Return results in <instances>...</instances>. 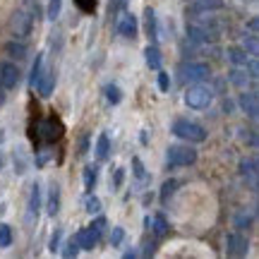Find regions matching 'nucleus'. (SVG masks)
Instances as JSON below:
<instances>
[{
	"mask_svg": "<svg viewBox=\"0 0 259 259\" xmlns=\"http://www.w3.org/2000/svg\"><path fill=\"white\" fill-rule=\"evenodd\" d=\"M170 132H173L176 137L185 139V142H194V144L206 142V130H204L199 122H192V120H176L173 127H170Z\"/></svg>",
	"mask_w": 259,
	"mask_h": 259,
	"instance_id": "f257e3e1",
	"label": "nucleus"
},
{
	"mask_svg": "<svg viewBox=\"0 0 259 259\" xmlns=\"http://www.w3.org/2000/svg\"><path fill=\"white\" fill-rule=\"evenodd\" d=\"M213 101V92L209 87H202V84L197 82L192 84L190 89L185 92V103L194 111H202V108H209Z\"/></svg>",
	"mask_w": 259,
	"mask_h": 259,
	"instance_id": "f03ea898",
	"label": "nucleus"
},
{
	"mask_svg": "<svg viewBox=\"0 0 259 259\" xmlns=\"http://www.w3.org/2000/svg\"><path fill=\"white\" fill-rule=\"evenodd\" d=\"M166 161L170 168H178V166H192L194 161H197V151L192 147H168L166 151Z\"/></svg>",
	"mask_w": 259,
	"mask_h": 259,
	"instance_id": "7ed1b4c3",
	"label": "nucleus"
},
{
	"mask_svg": "<svg viewBox=\"0 0 259 259\" xmlns=\"http://www.w3.org/2000/svg\"><path fill=\"white\" fill-rule=\"evenodd\" d=\"M180 74H183V82H190V84H197V82H204L209 79L211 74V67L206 63H185L180 67Z\"/></svg>",
	"mask_w": 259,
	"mask_h": 259,
	"instance_id": "20e7f679",
	"label": "nucleus"
},
{
	"mask_svg": "<svg viewBox=\"0 0 259 259\" xmlns=\"http://www.w3.org/2000/svg\"><path fill=\"white\" fill-rule=\"evenodd\" d=\"M247 250H250L247 235H242L240 231H233L226 235V252H228L231 257H245Z\"/></svg>",
	"mask_w": 259,
	"mask_h": 259,
	"instance_id": "39448f33",
	"label": "nucleus"
},
{
	"mask_svg": "<svg viewBox=\"0 0 259 259\" xmlns=\"http://www.w3.org/2000/svg\"><path fill=\"white\" fill-rule=\"evenodd\" d=\"M63 122L58 120L56 115H51V118H46L44 120V125H41V137H44V142H48V144H53V142H58V139L63 137Z\"/></svg>",
	"mask_w": 259,
	"mask_h": 259,
	"instance_id": "423d86ee",
	"label": "nucleus"
},
{
	"mask_svg": "<svg viewBox=\"0 0 259 259\" xmlns=\"http://www.w3.org/2000/svg\"><path fill=\"white\" fill-rule=\"evenodd\" d=\"M19 84V70L12 63H0V87L3 89H15Z\"/></svg>",
	"mask_w": 259,
	"mask_h": 259,
	"instance_id": "0eeeda50",
	"label": "nucleus"
},
{
	"mask_svg": "<svg viewBox=\"0 0 259 259\" xmlns=\"http://www.w3.org/2000/svg\"><path fill=\"white\" fill-rule=\"evenodd\" d=\"M187 38H190L192 44H197V46H206V44H211L213 38H216V34H213V31H209L206 27L190 24V27H187Z\"/></svg>",
	"mask_w": 259,
	"mask_h": 259,
	"instance_id": "6e6552de",
	"label": "nucleus"
},
{
	"mask_svg": "<svg viewBox=\"0 0 259 259\" xmlns=\"http://www.w3.org/2000/svg\"><path fill=\"white\" fill-rule=\"evenodd\" d=\"M31 22H34V17H29L24 10H17V12H15V19H12V31H15L17 36H27L29 31H31Z\"/></svg>",
	"mask_w": 259,
	"mask_h": 259,
	"instance_id": "1a4fd4ad",
	"label": "nucleus"
},
{
	"mask_svg": "<svg viewBox=\"0 0 259 259\" xmlns=\"http://www.w3.org/2000/svg\"><path fill=\"white\" fill-rule=\"evenodd\" d=\"M240 108L245 115H250L252 120H257L259 115V103H257V94L254 92H245L240 94Z\"/></svg>",
	"mask_w": 259,
	"mask_h": 259,
	"instance_id": "9d476101",
	"label": "nucleus"
},
{
	"mask_svg": "<svg viewBox=\"0 0 259 259\" xmlns=\"http://www.w3.org/2000/svg\"><path fill=\"white\" fill-rule=\"evenodd\" d=\"M118 31H120L125 38H135L137 36V17L132 12H125L118 22Z\"/></svg>",
	"mask_w": 259,
	"mask_h": 259,
	"instance_id": "9b49d317",
	"label": "nucleus"
},
{
	"mask_svg": "<svg viewBox=\"0 0 259 259\" xmlns=\"http://www.w3.org/2000/svg\"><path fill=\"white\" fill-rule=\"evenodd\" d=\"M74 242H77L79 250H94L96 242H99V235H96L92 228H82V231L74 235Z\"/></svg>",
	"mask_w": 259,
	"mask_h": 259,
	"instance_id": "f8f14e48",
	"label": "nucleus"
},
{
	"mask_svg": "<svg viewBox=\"0 0 259 259\" xmlns=\"http://www.w3.org/2000/svg\"><path fill=\"white\" fill-rule=\"evenodd\" d=\"M46 211H48V216H56L60 211V187H58V183H51V187H48Z\"/></svg>",
	"mask_w": 259,
	"mask_h": 259,
	"instance_id": "ddd939ff",
	"label": "nucleus"
},
{
	"mask_svg": "<svg viewBox=\"0 0 259 259\" xmlns=\"http://www.w3.org/2000/svg\"><path fill=\"white\" fill-rule=\"evenodd\" d=\"M29 221H34L38 216V209H41V187H38V183H34L31 185V194H29Z\"/></svg>",
	"mask_w": 259,
	"mask_h": 259,
	"instance_id": "4468645a",
	"label": "nucleus"
},
{
	"mask_svg": "<svg viewBox=\"0 0 259 259\" xmlns=\"http://www.w3.org/2000/svg\"><path fill=\"white\" fill-rule=\"evenodd\" d=\"M221 8H223V0H192L190 12L199 15V12H211V10H221Z\"/></svg>",
	"mask_w": 259,
	"mask_h": 259,
	"instance_id": "2eb2a0df",
	"label": "nucleus"
},
{
	"mask_svg": "<svg viewBox=\"0 0 259 259\" xmlns=\"http://www.w3.org/2000/svg\"><path fill=\"white\" fill-rule=\"evenodd\" d=\"M53 87H56V72H53V70H48V72L41 74V79H38L36 89H38V94H41V96L46 99V96H51Z\"/></svg>",
	"mask_w": 259,
	"mask_h": 259,
	"instance_id": "dca6fc26",
	"label": "nucleus"
},
{
	"mask_svg": "<svg viewBox=\"0 0 259 259\" xmlns=\"http://www.w3.org/2000/svg\"><path fill=\"white\" fill-rule=\"evenodd\" d=\"M226 56L231 60L233 65H238V67H247V60H250V53L245 51V48H238V46H231L226 51Z\"/></svg>",
	"mask_w": 259,
	"mask_h": 259,
	"instance_id": "f3484780",
	"label": "nucleus"
},
{
	"mask_svg": "<svg viewBox=\"0 0 259 259\" xmlns=\"http://www.w3.org/2000/svg\"><path fill=\"white\" fill-rule=\"evenodd\" d=\"M108 154H111V139L103 132V135H99V139H96V158H99V161H106Z\"/></svg>",
	"mask_w": 259,
	"mask_h": 259,
	"instance_id": "a211bd4d",
	"label": "nucleus"
},
{
	"mask_svg": "<svg viewBox=\"0 0 259 259\" xmlns=\"http://www.w3.org/2000/svg\"><path fill=\"white\" fill-rule=\"evenodd\" d=\"M96 180H99V166L89 163V166L84 168V190L92 192L94 187H96Z\"/></svg>",
	"mask_w": 259,
	"mask_h": 259,
	"instance_id": "6ab92c4d",
	"label": "nucleus"
},
{
	"mask_svg": "<svg viewBox=\"0 0 259 259\" xmlns=\"http://www.w3.org/2000/svg\"><path fill=\"white\" fill-rule=\"evenodd\" d=\"M144 17H147V34L151 41H156L158 38V22H156V12L151 8L144 10Z\"/></svg>",
	"mask_w": 259,
	"mask_h": 259,
	"instance_id": "aec40b11",
	"label": "nucleus"
},
{
	"mask_svg": "<svg viewBox=\"0 0 259 259\" xmlns=\"http://www.w3.org/2000/svg\"><path fill=\"white\" fill-rule=\"evenodd\" d=\"M144 58H147V65L151 70H161V51H158L156 46L144 48Z\"/></svg>",
	"mask_w": 259,
	"mask_h": 259,
	"instance_id": "412c9836",
	"label": "nucleus"
},
{
	"mask_svg": "<svg viewBox=\"0 0 259 259\" xmlns=\"http://www.w3.org/2000/svg\"><path fill=\"white\" fill-rule=\"evenodd\" d=\"M41 74H44V53H38L36 60H34V65H31V79H29V84L36 87L38 79H41Z\"/></svg>",
	"mask_w": 259,
	"mask_h": 259,
	"instance_id": "4be33fe9",
	"label": "nucleus"
},
{
	"mask_svg": "<svg viewBox=\"0 0 259 259\" xmlns=\"http://www.w3.org/2000/svg\"><path fill=\"white\" fill-rule=\"evenodd\" d=\"M106 101L113 103V106H118V103L122 101V92H120V87L118 84H106Z\"/></svg>",
	"mask_w": 259,
	"mask_h": 259,
	"instance_id": "5701e85b",
	"label": "nucleus"
},
{
	"mask_svg": "<svg viewBox=\"0 0 259 259\" xmlns=\"http://www.w3.org/2000/svg\"><path fill=\"white\" fill-rule=\"evenodd\" d=\"M5 51H8L12 58H17V60L27 58V46H24V44H17V41H10L8 46H5Z\"/></svg>",
	"mask_w": 259,
	"mask_h": 259,
	"instance_id": "b1692460",
	"label": "nucleus"
},
{
	"mask_svg": "<svg viewBox=\"0 0 259 259\" xmlns=\"http://www.w3.org/2000/svg\"><path fill=\"white\" fill-rule=\"evenodd\" d=\"M151 226H154V235H158V238H163L168 233V223H166V219L161 216V213H156L154 216V221H149Z\"/></svg>",
	"mask_w": 259,
	"mask_h": 259,
	"instance_id": "393cba45",
	"label": "nucleus"
},
{
	"mask_svg": "<svg viewBox=\"0 0 259 259\" xmlns=\"http://www.w3.org/2000/svg\"><path fill=\"white\" fill-rule=\"evenodd\" d=\"M240 173L242 176H257V158H242Z\"/></svg>",
	"mask_w": 259,
	"mask_h": 259,
	"instance_id": "a878e982",
	"label": "nucleus"
},
{
	"mask_svg": "<svg viewBox=\"0 0 259 259\" xmlns=\"http://www.w3.org/2000/svg\"><path fill=\"white\" fill-rule=\"evenodd\" d=\"M12 245V228H10L8 223H0V247L5 250Z\"/></svg>",
	"mask_w": 259,
	"mask_h": 259,
	"instance_id": "bb28decb",
	"label": "nucleus"
},
{
	"mask_svg": "<svg viewBox=\"0 0 259 259\" xmlns=\"http://www.w3.org/2000/svg\"><path fill=\"white\" fill-rule=\"evenodd\" d=\"M228 79H231L235 87H247V79H250V77L242 72V70H233V72L228 74Z\"/></svg>",
	"mask_w": 259,
	"mask_h": 259,
	"instance_id": "cd10ccee",
	"label": "nucleus"
},
{
	"mask_svg": "<svg viewBox=\"0 0 259 259\" xmlns=\"http://www.w3.org/2000/svg\"><path fill=\"white\" fill-rule=\"evenodd\" d=\"M178 185H180L178 180H168V183H163V190H161V202H168V197L176 192Z\"/></svg>",
	"mask_w": 259,
	"mask_h": 259,
	"instance_id": "c85d7f7f",
	"label": "nucleus"
},
{
	"mask_svg": "<svg viewBox=\"0 0 259 259\" xmlns=\"http://www.w3.org/2000/svg\"><path fill=\"white\" fill-rule=\"evenodd\" d=\"M84 206H87V211L89 213H99L101 211V199H99V197H94V194H89V197H87V202H84Z\"/></svg>",
	"mask_w": 259,
	"mask_h": 259,
	"instance_id": "c756f323",
	"label": "nucleus"
},
{
	"mask_svg": "<svg viewBox=\"0 0 259 259\" xmlns=\"http://www.w3.org/2000/svg\"><path fill=\"white\" fill-rule=\"evenodd\" d=\"M252 221H254V216L247 211H242L235 216V228H247V226H252Z\"/></svg>",
	"mask_w": 259,
	"mask_h": 259,
	"instance_id": "7c9ffc66",
	"label": "nucleus"
},
{
	"mask_svg": "<svg viewBox=\"0 0 259 259\" xmlns=\"http://www.w3.org/2000/svg\"><path fill=\"white\" fill-rule=\"evenodd\" d=\"M242 48H245V51H247V53H250V56H257V36H245L242 38Z\"/></svg>",
	"mask_w": 259,
	"mask_h": 259,
	"instance_id": "2f4dec72",
	"label": "nucleus"
},
{
	"mask_svg": "<svg viewBox=\"0 0 259 259\" xmlns=\"http://www.w3.org/2000/svg\"><path fill=\"white\" fill-rule=\"evenodd\" d=\"M122 240H125V228H120V226H115L111 233V245L113 247H118V245H122Z\"/></svg>",
	"mask_w": 259,
	"mask_h": 259,
	"instance_id": "473e14b6",
	"label": "nucleus"
},
{
	"mask_svg": "<svg viewBox=\"0 0 259 259\" xmlns=\"http://www.w3.org/2000/svg\"><path fill=\"white\" fill-rule=\"evenodd\" d=\"M63 10V0H51L48 3V19H56Z\"/></svg>",
	"mask_w": 259,
	"mask_h": 259,
	"instance_id": "72a5a7b5",
	"label": "nucleus"
},
{
	"mask_svg": "<svg viewBox=\"0 0 259 259\" xmlns=\"http://www.w3.org/2000/svg\"><path fill=\"white\" fill-rule=\"evenodd\" d=\"M77 252H79V247H77V242H74V238L67 245H65V250H63V257H67V259H72V257H77Z\"/></svg>",
	"mask_w": 259,
	"mask_h": 259,
	"instance_id": "f704fd0d",
	"label": "nucleus"
},
{
	"mask_svg": "<svg viewBox=\"0 0 259 259\" xmlns=\"http://www.w3.org/2000/svg\"><path fill=\"white\" fill-rule=\"evenodd\" d=\"M132 168H135V178H139V180L147 178V170H144V166H142V161H139L137 156L132 158Z\"/></svg>",
	"mask_w": 259,
	"mask_h": 259,
	"instance_id": "c9c22d12",
	"label": "nucleus"
},
{
	"mask_svg": "<svg viewBox=\"0 0 259 259\" xmlns=\"http://www.w3.org/2000/svg\"><path fill=\"white\" fill-rule=\"evenodd\" d=\"M89 228H92V231L96 233V235H99V238H101L103 228H106V219H103V216H99V219H96V221H94L92 226H89Z\"/></svg>",
	"mask_w": 259,
	"mask_h": 259,
	"instance_id": "e433bc0d",
	"label": "nucleus"
},
{
	"mask_svg": "<svg viewBox=\"0 0 259 259\" xmlns=\"http://www.w3.org/2000/svg\"><path fill=\"white\" fill-rule=\"evenodd\" d=\"M74 3H77L84 12H94V10H96V0H74Z\"/></svg>",
	"mask_w": 259,
	"mask_h": 259,
	"instance_id": "4c0bfd02",
	"label": "nucleus"
},
{
	"mask_svg": "<svg viewBox=\"0 0 259 259\" xmlns=\"http://www.w3.org/2000/svg\"><path fill=\"white\" fill-rule=\"evenodd\" d=\"M158 89H161V92H168V89H170V79H168L166 72H158Z\"/></svg>",
	"mask_w": 259,
	"mask_h": 259,
	"instance_id": "58836bf2",
	"label": "nucleus"
},
{
	"mask_svg": "<svg viewBox=\"0 0 259 259\" xmlns=\"http://www.w3.org/2000/svg\"><path fill=\"white\" fill-rule=\"evenodd\" d=\"M60 238H63V231L58 228V231L53 233V238H51V252H56L58 247H60Z\"/></svg>",
	"mask_w": 259,
	"mask_h": 259,
	"instance_id": "ea45409f",
	"label": "nucleus"
},
{
	"mask_svg": "<svg viewBox=\"0 0 259 259\" xmlns=\"http://www.w3.org/2000/svg\"><path fill=\"white\" fill-rule=\"evenodd\" d=\"M247 65H250V79H257L259 77V67L254 60H247Z\"/></svg>",
	"mask_w": 259,
	"mask_h": 259,
	"instance_id": "a19ab883",
	"label": "nucleus"
},
{
	"mask_svg": "<svg viewBox=\"0 0 259 259\" xmlns=\"http://www.w3.org/2000/svg\"><path fill=\"white\" fill-rule=\"evenodd\" d=\"M87 151H89V135H84L82 144H79V154H87Z\"/></svg>",
	"mask_w": 259,
	"mask_h": 259,
	"instance_id": "79ce46f5",
	"label": "nucleus"
},
{
	"mask_svg": "<svg viewBox=\"0 0 259 259\" xmlns=\"http://www.w3.org/2000/svg\"><path fill=\"white\" fill-rule=\"evenodd\" d=\"M120 183H122V168H115V178H113V185L120 187Z\"/></svg>",
	"mask_w": 259,
	"mask_h": 259,
	"instance_id": "37998d69",
	"label": "nucleus"
},
{
	"mask_svg": "<svg viewBox=\"0 0 259 259\" xmlns=\"http://www.w3.org/2000/svg\"><path fill=\"white\" fill-rule=\"evenodd\" d=\"M257 27H259L257 19H250V29H252V31H257Z\"/></svg>",
	"mask_w": 259,
	"mask_h": 259,
	"instance_id": "c03bdc74",
	"label": "nucleus"
},
{
	"mask_svg": "<svg viewBox=\"0 0 259 259\" xmlns=\"http://www.w3.org/2000/svg\"><path fill=\"white\" fill-rule=\"evenodd\" d=\"M125 257H137V250H127V252H125Z\"/></svg>",
	"mask_w": 259,
	"mask_h": 259,
	"instance_id": "a18cd8bd",
	"label": "nucleus"
},
{
	"mask_svg": "<svg viewBox=\"0 0 259 259\" xmlns=\"http://www.w3.org/2000/svg\"><path fill=\"white\" fill-rule=\"evenodd\" d=\"M3 103H5V89L0 87V106H3Z\"/></svg>",
	"mask_w": 259,
	"mask_h": 259,
	"instance_id": "49530a36",
	"label": "nucleus"
}]
</instances>
